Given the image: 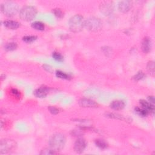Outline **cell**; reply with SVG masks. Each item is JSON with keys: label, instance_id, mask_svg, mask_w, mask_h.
I'll return each instance as SVG.
<instances>
[{"label": "cell", "instance_id": "obj_19", "mask_svg": "<svg viewBox=\"0 0 155 155\" xmlns=\"http://www.w3.org/2000/svg\"><path fill=\"white\" fill-rule=\"evenodd\" d=\"M135 111L140 116L145 117L147 116L148 114V112L145 110L143 108H139V107H136L135 108Z\"/></svg>", "mask_w": 155, "mask_h": 155}, {"label": "cell", "instance_id": "obj_10", "mask_svg": "<svg viewBox=\"0 0 155 155\" xmlns=\"http://www.w3.org/2000/svg\"><path fill=\"white\" fill-rule=\"evenodd\" d=\"M131 6L132 3L130 1H122L119 3L118 9L119 11L123 13H126L130 11Z\"/></svg>", "mask_w": 155, "mask_h": 155}, {"label": "cell", "instance_id": "obj_13", "mask_svg": "<svg viewBox=\"0 0 155 155\" xmlns=\"http://www.w3.org/2000/svg\"><path fill=\"white\" fill-rule=\"evenodd\" d=\"M125 107V103L121 100H116L113 101L110 104V107L115 110H121Z\"/></svg>", "mask_w": 155, "mask_h": 155}, {"label": "cell", "instance_id": "obj_14", "mask_svg": "<svg viewBox=\"0 0 155 155\" xmlns=\"http://www.w3.org/2000/svg\"><path fill=\"white\" fill-rule=\"evenodd\" d=\"M140 104L142 106V108H144L145 110H146L148 113L149 112H151V113H154V105L150 104V102L145 101V100H140Z\"/></svg>", "mask_w": 155, "mask_h": 155}, {"label": "cell", "instance_id": "obj_29", "mask_svg": "<svg viewBox=\"0 0 155 155\" xmlns=\"http://www.w3.org/2000/svg\"><path fill=\"white\" fill-rule=\"evenodd\" d=\"M104 50H105V51H104V53H107V54H110L111 53V50L110 49L108 48V47H105V49H104Z\"/></svg>", "mask_w": 155, "mask_h": 155}, {"label": "cell", "instance_id": "obj_5", "mask_svg": "<svg viewBox=\"0 0 155 155\" xmlns=\"http://www.w3.org/2000/svg\"><path fill=\"white\" fill-rule=\"evenodd\" d=\"M102 26L100 19L96 17H90L85 20L84 27L91 32H97L99 31Z\"/></svg>", "mask_w": 155, "mask_h": 155}, {"label": "cell", "instance_id": "obj_15", "mask_svg": "<svg viewBox=\"0 0 155 155\" xmlns=\"http://www.w3.org/2000/svg\"><path fill=\"white\" fill-rule=\"evenodd\" d=\"M4 25L7 28H9L11 29H16L20 26V24L18 22L12 21V20L5 21L4 22Z\"/></svg>", "mask_w": 155, "mask_h": 155}, {"label": "cell", "instance_id": "obj_11", "mask_svg": "<svg viewBox=\"0 0 155 155\" xmlns=\"http://www.w3.org/2000/svg\"><path fill=\"white\" fill-rule=\"evenodd\" d=\"M152 47L151 40L150 38H145L142 43V50L144 53H147L150 52Z\"/></svg>", "mask_w": 155, "mask_h": 155}, {"label": "cell", "instance_id": "obj_2", "mask_svg": "<svg viewBox=\"0 0 155 155\" xmlns=\"http://www.w3.org/2000/svg\"><path fill=\"white\" fill-rule=\"evenodd\" d=\"M85 20L80 15H75L72 17L69 22V27L70 31L74 33L81 32L84 27Z\"/></svg>", "mask_w": 155, "mask_h": 155}, {"label": "cell", "instance_id": "obj_23", "mask_svg": "<svg viewBox=\"0 0 155 155\" xmlns=\"http://www.w3.org/2000/svg\"><path fill=\"white\" fill-rule=\"evenodd\" d=\"M37 37L35 36H26L23 38V40L27 43H31L37 40Z\"/></svg>", "mask_w": 155, "mask_h": 155}, {"label": "cell", "instance_id": "obj_24", "mask_svg": "<svg viewBox=\"0 0 155 155\" xmlns=\"http://www.w3.org/2000/svg\"><path fill=\"white\" fill-rule=\"evenodd\" d=\"M52 57L54 58V60H55L56 61H59V62H61L64 60V58H63V55L58 52H53V55H52Z\"/></svg>", "mask_w": 155, "mask_h": 155}, {"label": "cell", "instance_id": "obj_1", "mask_svg": "<svg viewBox=\"0 0 155 155\" xmlns=\"http://www.w3.org/2000/svg\"><path fill=\"white\" fill-rule=\"evenodd\" d=\"M66 139L64 134L61 133H55L49 139L50 148L58 153L64 148L66 144Z\"/></svg>", "mask_w": 155, "mask_h": 155}, {"label": "cell", "instance_id": "obj_3", "mask_svg": "<svg viewBox=\"0 0 155 155\" xmlns=\"http://www.w3.org/2000/svg\"><path fill=\"white\" fill-rule=\"evenodd\" d=\"M1 9L6 16L12 17L18 12L19 6L15 2H6L2 5Z\"/></svg>", "mask_w": 155, "mask_h": 155}, {"label": "cell", "instance_id": "obj_26", "mask_svg": "<svg viewBox=\"0 0 155 155\" xmlns=\"http://www.w3.org/2000/svg\"><path fill=\"white\" fill-rule=\"evenodd\" d=\"M144 76H145V74L142 72H139L133 77V78L135 81H139L144 78Z\"/></svg>", "mask_w": 155, "mask_h": 155}, {"label": "cell", "instance_id": "obj_21", "mask_svg": "<svg viewBox=\"0 0 155 155\" xmlns=\"http://www.w3.org/2000/svg\"><path fill=\"white\" fill-rule=\"evenodd\" d=\"M147 70L151 75H154V61H151L148 63Z\"/></svg>", "mask_w": 155, "mask_h": 155}, {"label": "cell", "instance_id": "obj_20", "mask_svg": "<svg viewBox=\"0 0 155 155\" xmlns=\"http://www.w3.org/2000/svg\"><path fill=\"white\" fill-rule=\"evenodd\" d=\"M58 153L52 150L51 148H44L43 150H41L40 154L43 155H52V154H55Z\"/></svg>", "mask_w": 155, "mask_h": 155}, {"label": "cell", "instance_id": "obj_6", "mask_svg": "<svg viewBox=\"0 0 155 155\" xmlns=\"http://www.w3.org/2000/svg\"><path fill=\"white\" fill-rule=\"evenodd\" d=\"M16 147V143L12 139H3L0 142V153L6 154L13 151Z\"/></svg>", "mask_w": 155, "mask_h": 155}, {"label": "cell", "instance_id": "obj_8", "mask_svg": "<svg viewBox=\"0 0 155 155\" xmlns=\"http://www.w3.org/2000/svg\"><path fill=\"white\" fill-rule=\"evenodd\" d=\"M87 147L86 141L82 138L78 139L74 145V150L77 153H82Z\"/></svg>", "mask_w": 155, "mask_h": 155}, {"label": "cell", "instance_id": "obj_16", "mask_svg": "<svg viewBox=\"0 0 155 155\" xmlns=\"http://www.w3.org/2000/svg\"><path fill=\"white\" fill-rule=\"evenodd\" d=\"M32 27L37 31H44V24L40 21H35L32 24Z\"/></svg>", "mask_w": 155, "mask_h": 155}, {"label": "cell", "instance_id": "obj_17", "mask_svg": "<svg viewBox=\"0 0 155 155\" xmlns=\"http://www.w3.org/2000/svg\"><path fill=\"white\" fill-rule=\"evenodd\" d=\"M95 144L98 147L102 150L107 148L108 146L107 142L102 139H96L95 140Z\"/></svg>", "mask_w": 155, "mask_h": 155}, {"label": "cell", "instance_id": "obj_18", "mask_svg": "<svg viewBox=\"0 0 155 155\" xmlns=\"http://www.w3.org/2000/svg\"><path fill=\"white\" fill-rule=\"evenodd\" d=\"M17 48V44L15 43H7L5 46V49L6 51H13Z\"/></svg>", "mask_w": 155, "mask_h": 155}, {"label": "cell", "instance_id": "obj_9", "mask_svg": "<svg viewBox=\"0 0 155 155\" xmlns=\"http://www.w3.org/2000/svg\"><path fill=\"white\" fill-rule=\"evenodd\" d=\"M79 104L81 107L86 108H95L98 105V104L95 101L87 98H83L80 99L79 101Z\"/></svg>", "mask_w": 155, "mask_h": 155}, {"label": "cell", "instance_id": "obj_4", "mask_svg": "<svg viewBox=\"0 0 155 155\" xmlns=\"http://www.w3.org/2000/svg\"><path fill=\"white\" fill-rule=\"evenodd\" d=\"M37 14V9L31 6L23 7L20 12V17L25 21H31L35 18Z\"/></svg>", "mask_w": 155, "mask_h": 155}, {"label": "cell", "instance_id": "obj_12", "mask_svg": "<svg viewBox=\"0 0 155 155\" xmlns=\"http://www.w3.org/2000/svg\"><path fill=\"white\" fill-rule=\"evenodd\" d=\"M49 92V89L47 87H41L35 90L34 94L37 98H44Z\"/></svg>", "mask_w": 155, "mask_h": 155}, {"label": "cell", "instance_id": "obj_27", "mask_svg": "<svg viewBox=\"0 0 155 155\" xmlns=\"http://www.w3.org/2000/svg\"><path fill=\"white\" fill-rule=\"evenodd\" d=\"M49 110L50 111V112L53 114V115H57L59 113V110L55 107H53V106H50L49 108H48Z\"/></svg>", "mask_w": 155, "mask_h": 155}, {"label": "cell", "instance_id": "obj_28", "mask_svg": "<svg viewBox=\"0 0 155 155\" xmlns=\"http://www.w3.org/2000/svg\"><path fill=\"white\" fill-rule=\"evenodd\" d=\"M148 101L150 104L154 105V98L153 96H148Z\"/></svg>", "mask_w": 155, "mask_h": 155}, {"label": "cell", "instance_id": "obj_22", "mask_svg": "<svg viewBox=\"0 0 155 155\" xmlns=\"http://www.w3.org/2000/svg\"><path fill=\"white\" fill-rule=\"evenodd\" d=\"M56 75L58 78H61V79H70V76L67 74H66L64 72H63L61 71H57L56 73Z\"/></svg>", "mask_w": 155, "mask_h": 155}, {"label": "cell", "instance_id": "obj_7", "mask_svg": "<svg viewBox=\"0 0 155 155\" xmlns=\"http://www.w3.org/2000/svg\"><path fill=\"white\" fill-rule=\"evenodd\" d=\"M99 9L101 13L104 15L108 16L112 14L114 11V6L111 2H104L101 4Z\"/></svg>", "mask_w": 155, "mask_h": 155}, {"label": "cell", "instance_id": "obj_25", "mask_svg": "<svg viewBox=\"0 0 155 155\" xmlns=\"http://www.w3.org/2000/svg\"><path fill=\"white\" fill-rule=\"evenodd\" d=\"M53 13L55 14V15L58 18H62L64 16V14L63 11L60 9H53Z\"/></svg>", "mask_w": 155, "mask_h": 155}]
</instances>
